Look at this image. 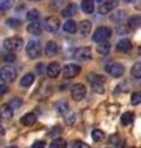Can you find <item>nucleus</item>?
Returning <instances> with one entry per match:
<instances>
[{
    "mask_svg": "<svg viewBox=\"0 0 141 148\" xmlns=\"http://www.w3.org/2000/svg\"><path fill=\"white\" fill-rule=\"evenodd\" d=\"M87 80H88L89 84L92 85L93 89L98 92V94H103V92L105 91V88H104L105 77L100 75V74H93V73H91L87 77Z\"/></svg>",
    "mask_w": 141,
    "mask_h": 148,
    "instance_id": "obj_1",
    "label": "nucleus"
},
{
    "mask_svg": "<svg viewBox=\"0 0 141 148\" xmlns=\"http://www.w3.org/2000/svg\"><path fill=\"white\" fill-rule=\"evenodd\" d=\"M17 77V71L12 66H4L0 69V80L3 83H12Z\"/></svg>",
    "mask_w": 141,
    "mask_h": 148,
    "instance_id": "obj_2",
    "label": "nucleus"
},
{
    "mask_svg": "<svg viewBox=\"0 0 141 148\" xmlns=\"http://www.w3.org/2000/svg\"><path fill=\"white\" fill-rule=\"evenodd\" d=\"M4 47L9 52H19L24 47V40L21 37H9L4 41Z\"/></svg>",
    "mask_w": 141,
    "mask_h": 148,
    "instance_id": "obj_3",
    "label": "nucleus"
},
{
    "mask_svg": "<svg viewBox=\"0 0 141 148\" xmlns=\"http://www.w3.org/2000/svg\"><path fill=\"white\" fill-rule=\"evenodd\" d=\"M41 52H42V49H41V45H40L39 41L31 40V41L27 42V45H26V53L31 59L39 58L41 56Z\"/></svg>",
    "mask_w": 141,
    "mask_h": 148,
    "instance_id": "obj_4",
    "label": "nucleus"
},
{
    "mask_svg": "<svg viewBox=\"0 0 141 148\" xmlns=\"http://www.w3.org/2000/svg\"><path fill=\"white\" fill-rule=\"evenodd\" d=\"M110 36H111V29H109V27H106V26H102V27H98V29L94 31L93 41L100 43V42L106 41Z\"/></svg>",
    "mask_w": 141,
    "mask_h": 148,
    "instance_id": "obj_5",
    "label": "nucleus"
},
{
    "mask_svg": "<svg viewBox=\"0 0 141 148\" xmlns=\"http://www.w3.org/2000/svg\"><path fill=\"white\" fill-rule=\"evenodd\" d=\"M86 94H87V88L83 84H81V83L74 84L70 88V95H72V98L76 101H81L82 99H84Z\"/></svg>",
    "mask_w": 141,
    "mask_h": 148,
    "instance_id": "obj_6",
    "label": "nucleus"
},
{
    "mask_svg": "<svg viewBox=\"0 0 141 148\" xmlns=\"http://www.w3.org/2000/svg\"><path fill=\"white\" fill-rule=\"evenodd\" d=\"M82 68L78 66V64L74 63H69L63 68V77L67 78V79H72V78L77 77L79 73H81Z\"/></svg>",
    "mask_w": 141,
    "mask_h": 148,
    "instance_id": "obj_7",
    "label": "nucleus"
},
{
    "mask_svg": "<svg viewBox=\"0 0 141 148\" xmlns=\"http://www.w3.org/2000/svg\"><path fill=\"white\" fill-rule=\"evenodd\" d=\"M105 71L114 78H120L125 72V68L120 63H110L105 67Z\"/></svg>",
    "mask_w": 141,
    "mask_h": 148,
    "instance_id": "obj_8",
    "label": "nucleus"
},
{
    "mask_svg": "<svg viewBox=\"0 0 141 148\" xmlns=\"http://www.w3.org/2000/svg\"><path fill=\"white\" fill-rule=\"evenodd\" d=\"M61 22L59 18L56 16H48L45 18V29L48 32H57L59 30Z\"/></svg>",
    "mask_w": 141,
    "mask_h": 148,
    "instance_id": "obj_9",
    "label": "nucleus"
},
{
    "mask_svg": "<svg viewBox=\"0 0 141 148\" xmlns=\"http://www.w3.org/2000/svg\"><path fill=\"white\" fill-rule=\"evenodd\" d=\"M116 6H118V0H106V1H104V4H102L99 6L98 11H99L100 15H106V14L111 12Z\"/></svg>",
    "mask_w": 141,
    "mask_h": 148,
    "instance_id": "obj_10",
    "label": "nucleus"
},
{
    "mask_svg": "<svg viewBox=\"0 0 141 148\" xmlns=\"http://www.w3.org/2000/svg\"><path fill=\"white\" fill-rule=\"evenodd\" d=\"M76 58L78 61L86 62L92 58V48L91 47H81L76 51Z\"/></svg>",
    "mask_w": 141,
    "mask_h": 148,
    "instance_id": "obj_11",
    "label": "nucleus"
},
{
    "mask_svg": "<svg viewBox=\"0 0 141 148\" xmlns=\"http://www.w3.org/2000/svg\"><path fill=\"white\" fill-rule=\"evenodd\" d=\"M46 73H47V75H48L50 78H57L58 74L61 73V66H59V63H57V62H51L48 66H47Z\"/></svg>",
    "mask_w": 141,
    "mask_h": 148,
    "instance_id": "obj_12",
    "label": "nucleus"
},
{
    "mask_svg": "<svg viewBox=\"0 0 141 148\" xmlns=\"http://www.w3.org/2000/svg\"><path fill=\"white\" fill-rule=\"evenodd\" d=\"M58 52H59V46L57 45V42L48 41L46 45V48H45V53L48 56V57H53V56L58 54Z\"/></svg>",
    "mask_w": 141,
    "mask_h": 148,
    "instance_id": "obj_13",
    "label": "nucleus"
},
{
    "mask_svg": "<svg viewBox=\"0 0 141 148\" xmlns=\"http://www.w3.org/2000/svg\"><path fill=\"white\" fill-rule=\"evenodd\" d=\"M78 30L79 32H81V35L82 36H88L89 34H91V31H92V24H91V21L89 20H82L81 22H79V25H78Z\"/></svg>",
    "mask_w": 141,
    "mask_h": 148,
    "instance_id": "obj_14",
    "label": "nucleus"
},
{
    "mask_svg": "<svg viewBox=\"0 0 141 148\" xmlns=\"http://www.w3.org/2000/svg\"><path fill=\"white\" fill-rule=\"evenodd\" d=\"M131 47H133V45H131V41L128 40V38L120 40L119 42H118V45H116V49L119 51V52H123V53L129 52V51L131 49Z\"/></svg>",
    "mask_w": 141,
    "mask_h": 148,
    "instance_id": "obj_15",
    "label": "nucleus"
},
{
    "mask_svg": "<svg viewBox=\"0 0 141 148\" xmlns=\"http://www.w3.org/2000/svg\"><path fill=\"white\" fill-rule=\"evenodd\" d=\"M27 32L31 35H35V36H39L41 32H42V26L39 21H34V22H30L27 25Z\"/></svg>",
    "mask_w": 141,
    "mask_h": 148,
    "instance_id": "obj_16",
    "label": "nucleus"
},
{
    "mask_svg": "<svg viewBox=\"0 0 141 148\" xmlns=\"http://www.w3.org/2000/svg\"><path fill=\"white\" fill-rule=\"evenodd\" d=\"M77 11H78V8H77L76 4H68V5L62 10V16L63 17H72V16L76 15Z\"/></svg>",
    "mask_w": 141,
    "mask_h": 148,
    "instance_id": "obj_17",
    "label": "nucleus"
},
{
    "mask_svg": "<svg viewBox=\"0 0 141 148\" xmlns=\"http://www.w3.org/2000/svg\"><path fill=\"white\" fill-rule=\"evenodd\" d=\"M12 114H14V110L9 106V104H5L0 108V119L9 120L12 117Z\"/></svg>",
    "mask_w": 141,
    "mask_h": 148,
    "instance_id": "obj_18",
    "label": "nucleus"
},
{
    "mask_svg": "<svg viewBox=\"0 0 141 148\" xmlns=\"http://www.w3.org/2000/svg\"><path fill=\"white\" fill-rule=\"evenodd\" d=\"M36 120H37L36 115L34 112H29V114H26L25 116H22L20 121L24 126H32V125L36 122Z\"/></svg>",
    "mask_w": 141,
    "mask_h": 148,
    "instance_id": "obj_19",
    "label": "nucleus"
},
{
    "mask_svg": "<svg viewBox=\"0 0 141 148\" xmlns=\"http://www.w3.org/2000/svg\"><path fill=\"white\" fill-rule=\"evenodd\" d=\"M34 82H35V74L27 73L22 77V79L20 82V85L22 88H29V86H31V84H34Z\"/></svg>",
    "mask_w": 141,
    "mask_h": 148,
    "instance_id": "obj_20",
    "label": "nucleus"
},
{
    "mask_svg": "<svg viewBox=\"0 0 141 148\" xmlns=\"http://www.w3.org/2000/svg\"><path fill=\"white\" fill-rule=\"evenodd\" d=\"M63 30L66 32H68V34H76V31L78 30V26H77V24H76V21L74 20H68V21L64 22Z\"/></svg>",
    "mask_w": 141,
    "mask_h": 148,
    "instance_id": "obj_21",
    "label": "nucleus"
},
{
    "mask_svg": "<svg viewBox=\"0 0 141 148\" xmlns=\"http://www.w3.org/2000/svg\"><path fill=\"white\" fill-rule=\"evenodd\" d=\"M110 48H111V46L110 43L108 42V41H104V42H100L99 45L97 46V52L99 53V54H103V56H105L110 52Z\"/></svg>",
    "mask_w": 141,
    "mask_h": 148,
    "instance_id": "obj_22",
    "label": "nucleus"
},
{
    "mask_svg": "<svg viewBox=\"0 0 141 148\" xmlns=\"http://www.w3.org/2000/svg\"><path fill=\"white\" fill-rule=\"evenodd\" d=\"M125 18H126V12L123 10H118L110 15V20L113 22H123Z\"/></svg>",
    "mask_w": 141,
    "mask_h": 148,
    "instance_id": "obj_23",
    "label": "nucleus"
},
{
    "mask_svg": "<svg viewBox=\"0 0 141 148\" xmlns=\"http://www.w3.org/2000/svg\"><path fill=\"white\" fill-rule=\"evenodd\" d=\"M82 10L86 14H92L94 11L93 0H82Z\"/></svg>",
    "mask_w": 141,
    "mask_h": 148,
    "instance_id": "obj_24",
    "label": "nucleus"
},
{
    "mask_svg": "<svg viewBox=\"0 0 141 148\" xmlns=\"http://www.w3.org/2000/svg\"><path fill=\"white\" fill-rule=\"evenodd\" d=\"M134 119H135V116H134L133 112H130V111H128V112H124L123 116H121V125H123V126H128V125L133 123Z\"/></svg>",
    "mask_w": 141,
    "mask_h": 148,
    "instance_id": "obj_25",
    "label": "nucleus"
},
{
    "mask_svg": "<svg viewBox=\"0 0 141 148\" xmlns=\"http://www.w3.org/2000/svg\"><path fill=\"white\" fill-rule=\"evenodd\" d=\"M50 148H67V142L63 138H55L51 142Z\"/></svg>",
    "mask_w": 141,
    "mask_h": 148,
    "instance_id": "obj_26",
    "label": "nucleus"
},
{
    "mask_svg": "<svg viewBox=\"0 0 141 148\" xmlns=\"http://www.w3.org/2000/svg\"><path fill=\"white\" fill-rule=\"evenodd\" d=\"M131 75L136 79H141V62H136L131 68Z\"/></svg>",
    "mask_w": 141,
    "mask_h": 148,
    "instance_id": "obj_27",
    "label": "nucleus"
},
{
    "mask_svg": "<svg viewBox=\"0 0 141 148\" xmlns=\"http://www.w3.org/2000/svg\"><path fill=\"white\" fill-rule=\"evenodd\" d=\"M39 17H40V11L36 10V9H31V10L27 11V14H26V18L27 20H30L31 22L37 21L39 20Z\"/></svg>",
    "mask_w": 141,
    "mask_h": 148,
    "instance_id": "obj_28",
    "label": "nucleus"
},
{
    "mask_svg": "<svg viewBox=\"0 0 141 148\" xmlns=\"http://www.w3.org/2000/svg\"><path fill=\"white\" fill-rule=\"evenodd\" d=\"M70 109H69V105H68V103L67 101H59V103L57 104V111L61 114V115H64L67 111H69Z\"/></svg>",
    "mask_w": 141,
    "mask_h": 148,
    "instance_id": "obj_29",
    "label": "nucleus"
},
{
    "mask_svg": "<svg viewBox=\"0 0 141 148\" xmlns=\"http://www.w3.org/2000/svg\"><path fill=\"white\" fill-rule=\"evenodd\" d=\"M14 5V0H0V12L11 9Z\"/></svg>",
    "mask_w": 141,
    "mask_h": 148,
    "instance_id": "obj_30",
    "label": "nucleus"
},
{
    "mask_svg": "<svg viewBox=\"0 0 141 148\" xmlns=\"http://www.w3.org/2000/svg\"><path fill=\"white\" fill-rule=\"evenodd\" d=\"M104 137H105L104 132L100 131V130H94V131L92 132V138H93V140L95 141V142L103 141V140H104Z\"/></svg>",
    "mask_w": 141,
    "mask_h": 148,
    "instance_id": "obj_31",
    "label": "nucleus"
},
{
    "mask_svg": "<svg viewBox=\"0 0 141 148\" xmlns=\"http://www.w3.org/2000/svg\"><path fill=\"white\" fill-rule=\"evenodd\" d=\"M64 120H66V122H67L68 125H73L74 123V121H76V114L73 112V111H67L64 115Z\"/></svg>",
    "mask_w": 141,
    "mask_h": 148,
    "instance_id": "obj_32",
    "label": "nucleus"
},
{
    "mask_svg": "<svg viewBox=\"0 0 141 148\" xmlns=\"http://www.w3.org/2000/svg\"><path fill=\"white\" fill-rule=\"evenodd\" d=\"M129 26L133 27V29H136V27L141 26V16H134L129 20Z\"/></svg>",
    "mask_w": 141,
    "mask_h": 148,
    "instance_id": "obj_33",
    "label": "nucleus"
},
{
    "mask_svg": "<svg viewBox=\"0 0 141 148\" xmlns=\"http://www.w3.org/2000/svg\"><path fill=\"white\" fill-rule=\"evenodd\" d=\"M131 104L133 105H139L141 104V91H136L131 95Z\"/></svg>",
    "mask_w": 141,
    "mask_h": 148,
    "instance_id": "obj_34",
    "label": "nucleus"
},
{
    "mask_svg": "<svg viewBox=\"0 0 141 148\" xmlns=\"http://www.w3.org/2000/svg\"><path fill=\"white\" fill-rule=\"evenodd\" d=\"M21 105H22V100L19 99V98L12 99V100H10V103H9V106H10L12 110H14V109H19Z\"/></svg>",
    "mask_w": 141,
    "mask_h": 148,
    "instance_id": "obj_35",
    "label": "nucleus"
},
{
    "mask_svg": "<svg viewBox=\"0 0 141 148\" xmlns=\"http://www.w3.org/2000/svg\"><path fill=\"white\" fill-rule=\"evenodd\" d=\"M6 25L12 27V29H15V27H19L21 25V21L17 20V18H9V20L6 21Z\"/></svg>",
    "mask_w": 141,
    "mask_h": 148,
    "instance_id": "obj_36",
    "label": "nucleus"
},
{
    "mask_svg": "<svg viewBox=\"0 0 141 148\" xmlns=\"http://www.w3.org/2000/svg\"><path fill=\"white\" fill-rule=\"evenodd\" d=\"M72 148H91V147H89L87 143L82 142V141H76V142H73Z\"/></svg>",
    "mask_w": 141,
    "mask_h": 148,
    "instance_id": "obj_37",
    "label": "nucleus"
},
{
    "mask_svg": "<svg viewBox=\"0 0 141 148\" xmlns=\"http://www.w3.org/2000/svg\"><path fill=\"white\" fill-rule=\"evenodd\" d=\"M62 133V128H61L59 126H56L55 128H52L50 131V136L51 137H55V136H58V135H61Z\"/></svg>",
    "mask_w": 141,
    "mask_h": 148,
    "instance_id": "obj_38",
    "label": "nucleus"
},
{
    "mask_svg": "<svg viewBox=\"0 0 141 148\" xmlns=\"http://www.w3.org/2000/svg\"><path fill=\"white\" fill-rule=\"evenodd\" d=\"M64 3H66V0H52V6L58 9L62 5H64Z\"/></svg>",
    "mask_w": 141,
    "mask_h": 148,
    "instance_id": "obj_39",
    "label": "nucleus"
},
{
    "mask_svg": "<svg viewBox=\"0 0 141 148\" xmlns=\"http://www.w3.org/2000/svg\"><path fill=\"white\" fill-rule=\"evenodd\" d=\"M45 146H46L45 141H36L31 148H45Z\"/></svg>",
    "mask_w": 141,
    "mask_h": 148,
    "instance_id": "obj_40",
    "label": "nucleus"
},
{
    "mask_svg": "<svg viewBox=\"0 0 141 148\" xmlns=\"http://www.w3.org/2000/svg\"><path fill=\"white\" fill-rule=\"evenodd\" d=\"M9 91V86L6 84H0V95H4Z\"/></svg>",
    "mask_w": 141,
    "mask_h": 148,
    "instance_id": "obj_41",
    "label": "nucleus"
},
{
    "mask_svg": "<svg viewBox=\"0 0 141 148\" xmlns=\"http://www.w3.org/2000/svg\"><path fill=\"white\" fill-rule=\"evenodd\" d=\"M15 59H16V57H15V54H14V53H9V54L6 56V57H5V61H6V62H9V63L14 62Z\"/></svg>",
    "mask_w": 141,
    "mask_h": 148,
    "instance_id": "obj_42",
    "label": "nucleus"
},
{
    "mask_svg": "<svg viewBox=\"0 0 141 148\" xmlns=\"http://www.w3.org/2000/svg\"><path fill=\"white\" fill-rule=\"evenodd\" d=\"M134 8L136 9V10H141V0H136Z\"/></svg>",
    "mask_w": 141,
    "mask_h": 148,
    "instance_id": "obj_43",
    "label": "nucleus"
},
{
    "mask_svg": "<svg viewBox=\"0 0 141 148\" xmlns=\"http://www.w3.org/2000/svg\"><path fill=\"white\" fill-rule=\"evenodd\" d=\"M4 133H5V128H4L3 126H0V137L4 136Z\"/></svg>",
    "mask_w": 141,
    "mask_h": 148,
    "instance_id": "obj_44",
    "label": "nucleus"
},
{
    "mask_svg": "<svg viewBox=\"0 0 141 148\" xmlns=\"http://www.w3.org/2000/svg\"><path fill=\"white\" fill-rule=\"evenodd\" d=\"M125 3H131V1H134V0H124Z\"/></svg>",
    "mask_w": 141,
    "mask_h": 148,
    "instance_id": "obj_45",
    "label": "nucleus"
},
{
    "mask_svg": "<svg viewBox=\"0 0 141 148\" xmlns=\"http://www.w3.org/2000/svg\"><path fill=\"white\" fill-rule=\"evenodd\" d=\"M139 54L141 56V46H140V47H139Z\"/></svg>",
    "mask_w": 141,
    "mask_h": 148,
    "instance_id": "obj_46",
    "label": "nucleus"
},
{
    "mask_svg": "<svg viewBox=\"0 0 141 148\" xmlns=\"http://www.w3.org/2000/svg\"><path fill=\"white\" fill-rule=\"evenodd\" d=\"M94 1H95V3H102L103 0H94Z\"/></svg>",
    "mask_w": 141,
    "mask_h": 148,
    "instance_id": "obj_47",
    "label": "nucleus"
},
{
    "mask_svg": "<svg viewBox=\"0 0 141 148\" xmlns=\"http://www.w3.org/2000/svg\"><path fill=\"white\" fill-rule=\"evenodd\" d=\"M29 1H40V0H29Z\"/></svg>",
    "mask_w": 141,
    "mask_h": 148,
    "instance_id": "obj_48",
    "label": "nucleus"
},
{
    "mask_svg": "<svg viewBox=\"0 0 141 148\" xmlns=\"http://www.w3.org/2000/svg\"><path fill=\"white\" fill-rule=\"evenodd\" d=\"M8 148H16L15 146H11V147H8Z\"/></svg>",
    "mask_w": 141,
    "mask_h": 148,
    "instance_id": "obj_49",
    "label": "nucleus"
}]
</instances>
